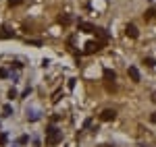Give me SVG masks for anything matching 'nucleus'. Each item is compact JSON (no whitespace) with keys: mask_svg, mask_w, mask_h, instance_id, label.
Listing matches in <instances>:
<instances>
[{"mask_svg":"<svg viewBox=\"0 0 156 147\" xmlns=\"http://www.w3.org/2000/svg\"><path fill=\"white\" fill-rule=\"evenodd\" d=\"M152 102H154V104H156V91H154V93H152Z\"/></svg>","mask_w":156,"mask_h":147,"instance_id":"a211bd4d","label":"nucleus"},{"mask_svg":"<svg viewBox=\"0 0 156 147\" xmlns=\"http://www.w3.org/2000/svg\"><path fill=\"white\" fill-rule=\"evenodd\" d=\"M27 120H29V122L40 120V110H27Z\"/></svg>","mask_w":156,"mask_h":147,"instance_id":"7ed1b4c3","label":"nucleus"},{"mask_svg":"<svg viewBox=\"0 0 156 147\" xmlns=\"http://www.w3.org/2000/svg\"><path fill=\"white\" fill-rule=\"evenodd\" d=\"M152 17H156V8H148L144 15V19H152Z\"/></svg>","mask_w":156,"mask_h":147,"instance_id":"6e6552de","label":"nucleus"},{"mask_svg":"<svg viewBox=\"0 0 156 147\" xmlns=\"http://www.w3.org/2000/svg\"><path fill=\"white\" fill-rule=\"evenodd\" d=\"M6 143V135H0V145H4Z\"/></svg>","mask_w":156,"mask_h":147,"instance_id":"2eb2a0df","label":"nucleus"},{"mask_svg":"<svg viewBox=\"0 0 156 147\" xmlns=\"http://www.w3.org/2000/svg\"><path fill=\"white\" fill-rule=\"evenodd\" d=\"M104 77H106V79H110V81H115V79H117L115 71H110V68H106V71H104Z\"/></svg>","mask_w":156,"mask_h":147,"instance_id":"423d86ee","label":"nucleus"},{"mask_svg":"<svg viewBox=\"0 0 156 147\" xmlns=\"http://www.w3.org/2000/svg\"><path fill=\"white\" fill-rule=\"evenodd\" d=\"M12 147H17V145H12Z\"/></svg>","mask_w":156,"mask_h":147,"instance_id":"6ab92c4d","label":"nucleus"},{"mask_svg":"<svg viewBox=\"0 0 156 147\" xmlns=\"http://www.w3.org/2000/svg\"><path fill=\"white\" fill-rule=\"evenodd\" d=\"M0 37H12V33L9 31V29H2V33H0Z\"/></svg>","mask_w":156,"mask_h":147,"instance_id":"f8f14e48","label":"nucleus"},{"mask_svg":"<svg viewBox=\"0 0 156 147\" xmlns=\"http://www.w3.org/2000/svg\"><path fill=\"white\" fill-rule=\"evenodd\" d=\"M125 33H127L129 37H133V39L140 35V31H137V27H135V25H127V27H125Z\"/></svg>","mask_w":156,"mask_h":147,"instance_id":"f03ea898","label":"nucleus"},{"mask_svg":"<svg viewBox=\"0 0 156 147\" xmlns=\"http://www.w3.org/2000/svg\"><path fill=\"white\" fill-rule=\"evenodd\" d=\"M144 64L152 68V66H154V58H150V56H148V58H144Z\"/></svg>","mask_w":156,"mask_h":147,"instance_id":"9d476101","label":"nucleus"},{"mask_svg":"<svg viewBox=\"0 0 156 147\" xmlns=\"http://www.w3.org/2000/svg\"><path fill=\"white\" fill-rule=\"evenodd\" d=\"M79 29H85V31H96L92 25H87V23H79Z\"/></svg>","mask_w":156,"mask_h":147,"instance_id":"1a4fd4ad","label":"nucleus"},{"mask_svg":"<svg viewBox=\"0 0 156 147\" xmlns=\"http://www.w3.org/2000/svg\"><path fill=\"white\" fill-rule=\"evenodd\" d=\"M6 75H9V73H6V68H0V77H6Z\"/></svg>","mask_w":156,"mask_h":147,"instance_id":"dca6fc26","label":"nucleus"},{"mask_svg":"<svg viewBox=\"0 0 156 147\" xmlns=\"http://www.w3.org/2000/svg\"><path fill=\"white\" fill-rule=\"evenodd\" d=\"M150 120H152V122L156 124V112H154V114H152V116H150Z\"/></svg>","mask_w":156,"mask_h":147,"instance_id":"f3484780","label":"nucleus"},{"mask_svg":"<svg viewBox=\"0 0 156 147\" xmlns=\"http://www.w3.org/2000/svg\"><path fill=\"white\" fill-rule=\"evenodd\" d=\"M100 48H102V42H87V44H85V52H87V54L98 52Z\"/></svg>","mask_w":156,"mask_h":147,"instance_id":"f257e3e1","label":"nucleus"},{"mask_svg":"<svg viewBox=\"0 0 156 147\" xmlns=\"http://www.w3.org/2000/svg\"><path fill=\"white\" fill-rule=\"evenodd\" d=\"M129 77H131L133 81L137 83V81H140V71H137L135 66H129Z\"/></svg>","mask_w":156,"mask_h":147,"instance_id":"39448f33","label":"nucleus"},{"mask_svg":"<svg viewBox=\"0 0 156 147\" xmlns=\"http://www.w3.org/2000/svg\"><path fill=\"white\" fill-rule=\"evenodd\" d=\"M2 112H4V116H11V114H12V108H11V106H4V110H2Z\"/></svg>","mask_w":156,"mask_h":147,"instance_id":"9b49d317","label":"nucleus"},{"mask_svg":"<svg viewBox=\"0 0 156 147\" xmlns=\"http://www.w3.org/2000/svg\"><path fill=\"white\" fill-rule=\"evenodd\" d=\"M115 116H117V112H115V110H104L102 114H100V118H102V120H112Z\"/></svg>","mask_w":156,"mask_h":147,"instance_id":"20e7f679","label":"nucleus"},{"mask_svg":"<svg viewBox=\"0 0 156 147\" xmlns=\"http://www.w3.org/2000/svg\"><path fill=\"white\" fill-rule=\"evenodd\" d=\"M27 141H29V137H21V139H19V143H21V145H25Z\"/></svg>","mask_w":156,"mask_h":147,"instance_id":"4468645a","label":"nucleus"},{"mask_svg":"<svg viewBox=\"0 0 156 147\" xmlns=\"http://www.w3.org/2000/svg\"><path fill=\"white\" fill-rule=\"evenodd\" d=\"M21 2H23V0H9V4H11V6H17V4H21Z\"/></svg>","mask_w":156,"mask_h":147,"instance_id":"ddd939ff","label":"nucleus"},{"mask_svg":"<svg viewBox=\"0 0 156 147\" xmlns=\"http://www.w3.org/2000/svg\"><path fill=\"white\" fill-rule=\"evenodd\" d=\"M58 23H60V25H69V23H71V17H69V15H65V17H58Z\"/></svg>","mask_w":156,"mask_h":147,"instance_id":"0eeeda50","label":"nucleus"}]
</instances>
